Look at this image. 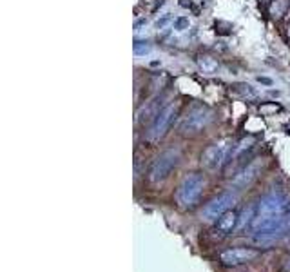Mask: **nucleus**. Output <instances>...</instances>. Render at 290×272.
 Masks as SVG:
<instances>
[{
    "label": "nucleus",
    "mask_w": 290,
    "mask_h": 272,
    "mask_svg": "<svg viewBox=\"0 0 290 272\" xmlns=\"http://www.w3.org/2000/svg\"><path fill=\"white\" fill-rule=\"evenodd\" d=\"M205 176L200 172H191L189 176L181 180V184L176 189V204L180 209H193L200 202L201 192L205 189Z\"/></svg>",
    "instance_id": "1"
},
{
    "label": "nucleus",
    "mask_w": 290,
    "mask_h": 272,
    "mask_svg": "<svg viewBox=\"0 0 290 272\" xmlns=\"http://www.w3.org/2000/svg\"><path fill=\"white\" fill-rule=\"evenodd\" d=\"M212 118H214V113L207 105H194L180 120L178 131L183 136H194L205 129L209 123L212 122Z\"/></svg>",
    "instance_id": "2"
},
{
    "label": "nucleus",
    "mask_w": 290,
    "mask_h": 272,
    "mask_svg": "<svg viewBox=\"0 0 290 272\" xmlns=\"http://www.w3.org/2000/svg\"><path fill=\"white\" fill-rule=\"evenodd\" d=\"M181 160V151L173 147V149L163 151L160 156L154 158V162L151 163V169H149V180L152 184H161L165 182L167 178L171 176L178 163Z\"/></svg>",
    "instance_id": "3"
},
{
    "label": "nucleus",
    "mask_w": 290,
    "mask_h": 272,
    "mask_svg": "<svg viewBox=\"0 0 290 272\" xmlns=\"http://www.w3.org/2000/svg\"><path fill=\"white\" fill-rule=\"evenodd\" d=\"M178 109H180L178 102H171L167 103L165 107L160 109L158 115L152 120L149 131H147V142H158L160 138H163L167 135L169 127L173 125V122L178 116Z\"/></svg>",
    "instance_id": "4"
},
{
    "label": "nucleus",
    "mask_w": 290,
    "mask_h": 272,
    "mask_svg": "<svg viewBox=\"0 0 290 272\" xmlns=\"http://www.w3.org/2000/svg\"><path fill=\"white\" fill-rule=\"evenodd\" d=\"M236 202H238V194H234V192H223V194H220L218 198L210 200V202L201 209V220L207 221V223L216 221L221 214L230 211L236 205Z\"/></svg>",
    "instance_id": "5"
},
{
    "label": "nucleus",
    "mask_w": 290,
    "mask_h": 272,
    "mask_svg": "<svg viewBox=\"0 0 290 272\" xmlns=\"http://www.w3.org/2000/svg\"><path fill=\"white\" fill-rule=\"evenodd\" d=\"M232 147L234 145L228 140H220V142L209 145L207 149L203 151V154H201V165L209 170H216L225 163L227 156L232 153Z\"/></svg>",
    "instance_id": "6"
},
{
    "label": "nucleus",
    "mask_w": 290,
    "mask_h": 272,
    "mask_svg": "<svg viewBox=\"0 0 290 272\" xmlns=\"http://www.w3.org/2000/svg\"><path fill=\"white\" fill-rule=\"evenodd\" d=\"M258 258H259V251L252 249V247H234V249H227L220 254V261L225 267H240Z\"/></svg>",
    "instance_id": "7"
},
{
    "label": "nucleus",
    "mask_w": 290,
    "mask_h": 272,
    "mask_svg": "<svg viewBox=\"0 0 290 272\" xmlns=\"http://www.w3.org/2000/svg\"><path fill=\"white\" fill-rule=\"evenodd\" d=\"M290 211V205L283 194H269L258 204V212L256 216L269 218V216H279Z\"/></svg>",
    "instance_id": "8"
},
{
    "label": "nucleus",
    "mask_w": 290,
    "mask_h": 272,
    "mask_svg": "<svg viewBox=\"0 0 290 272\" xmlns=\"http://www.w3.org/2000/svg\"><path fill=\"white\" fill-rule=\"evenodd\" d=\"M261 167H263V162L259 160V158L252 160V162L247 163V165H245V167H243V169L240 170L234 178H232V185H234L236 189H247V187L254 182L256 178H258Z\"/></svg>",
    "instance_id": "9"
},
{
    "label": "nucleus",
    "mask_w": 290,
    "mask_h": 272,
    "mask_svg": "<svg viewBox=\"0 0 290 272\" xmlns=\"http://www.w3.org/2000/svg\"><path fill=\"white\" fill-rule=\"evenodd\" d=\"M238 223H240V216H238L234 211H227L214 221V229L216 232L227 236V234H232V231L238 227Z\"/></svg>",
    "instance_id": "10"
},
{
    "label": "nucleus",
    "mask_w": 290,
    "mask_h": 272,
    "mask_svg": "<svg viewBox=\"0 0 290 272\" xmlns=\"http://www.w3.org/2000/svg\"><path fill=\"white\" fill-rule=\"evenodd\" d=\"M196 64H198V68H200L203 75H216L220 71V62L210 54H200L196 58Z\"/></svg>",
    "instance_id": "11"
},
{
    "label": "nucleus",
    "mask_w": 290,
    "mask_h": 272,
    "mask_svg": "<svg viewBox=\"0 0 290 272\" xmlns=\"http://www.w3.org/2000/svg\"><path fill=\"white\" fill-rule=\"evenodd\" d=\"M289 6H290V0H272L269 6V15L272 18H281L287 11H289Z\"/></svg>",
    "instance_id": "12"
},
{
    "label": "nucleus",
    "mask_w": 290,
    "mask_h": 272,
    "mask_svg": "<svg viewBox=\"0 0 290 272\" xmlns=\"http://www.w3.org/2000/svg\"><path fill=\"white\" fill-rule=\"evenodd\" d=\"M252 145H254V138H252V136H249V138H243V140L238 143V145H234V147H232V153H230V154H234L236 158L243 156L247 151L252 149Z\"/></svg>",
    "instance_id": "13"
},
{
    "label": "nucleus",
    "mask_w": 290,
    "mask_h": 272,
    "mask_svg": "<svg viewBox=\"0 0 290 272\" xmlns=\"http://www.w3.org/2000/svg\"><path fill=\"white\" fill-rule=\"evenodd\" d=\"M154 102H156V100H154ZM154 102H151L149 105H147V107H144L142 111H140V113H138V122H144V120H149V118H152V120H154V116L158 115V111H160V109H154V107H156V103H154Z\"/></svg>",
    "instance_id": "14"
},
{
    "label": "nucleus",
    "mask_w": 290,
    "mask_h": 272,
    "mask_svg": "<svg viewBox=\"0 0 290 272\" xmlns=\"http://www.w3.org/2000/svg\"><path fill=\"white\" fill-rule=\"evenodd\" d=\"M132 49H134V54H136V56H144V54H149L152 51V44L145 40H136L134 46H132Z\"/></svg>",
    "instance_id": "15"
},
{
    "label": "nucleus",
    "mask_w": 290,
    "mask_h": 272,
    "mask_svg": "<svg viewBox=\"0 0 290 272\" xmlns=\"http://www.w3.org/2000/svg\"><path fill=\"white\" fill-rule=\"evenodd\" d=\"M173 27H174V31H176V33H183V31H187V29L191 27V20H189V17H178V18H174Z\"/></svg>",
    "instance_id": "16"
},
{
    "label": "nucleus",
    "mask_w": 290,
    "mask_h": 272,
    "mask_svg": "<svg viewBox=\"0 0 290 272\" xmlns=\"http://www.w3.org/2000/svg\"><path fill=\"white\" fill-rule=\"evenodd\" d=\"M234 91L236 93H240L242 96H249V98H254L256 96V93L252 91V87L247 85V84H238V85H234Z\"/></svg>",
    "instance_id": "17"
},
{
    "label": "nucleus",
    "mask_w": 290,
    "mask_h": 272,
    "mask_svg": "<svg viewBox=\"0 0 290 272\" xmlns=\"http://www.w3.org/2000/svg\"><path fill=\"white\" fill-rule=\"evenodd\" d=\"M174 22V17L171 13H165V15H161L158 20H156V27L158 29H165L167 26H171Z\"/></svg>",
    "instance_id": "18"
},
{
    "label": "nucleus",
    "mask_w": 290,
    "mask_h": 272,
    "mask_svg": "<svg viewBox=\"0 0 290 272\" xmlns=\"http://www.w3.org/2000/svg\"><path fill=\"white\" fill-rule=\"evenodd\" d=\"M279 109V105H261V113H267V111H277Z\"/></svg>",
    "instance_id": "19"
},
{
    "label": "nucleus",
    "mask_w": 290,
    "mask_h": 272,
    "mask_svg": "<svg viewBox=\"0 0 290 272\" xmlns=\"http://www.w3.org/2000/svg\"><path fill=\"white\" fill-rule=\"evenodd\" d=\"M258 82H259V84H267V85H272V80H269V78H261V76H259V78H258Z\"/></svg>",
    "instance_id": "20"
},
{
    "label": "nucleus",
    "mask_w": 290,
    "mask_h": 272,
    "mask_svg": "<svg viewBox=\"0 0 290 272\" xmlns=\"http://www.w3.org/2000/svg\"><path fill=\"white\" fill-rule=\"evenodd\" d=\"M142 26H147V18H144V20H138V22H136V26H134V27L138 29V27H142Z\"/></svg>",
    "instance_id": "21"
},
{
    "label": "nucleus",
    "mask_w": 290,
    "mask_h": 272,
    "mask_svg": "<svg viewBox=\"0 0 290 272\" xmlns=\"http://www.w3.org/2000/svg\"><path fill=\"white\" fill-rule=\"evenodd\" d=\"M285 271H289V272H290V259L287 261V263H285Z\"/></svg>",
    "instance_id": "22"
}]
</instances>
